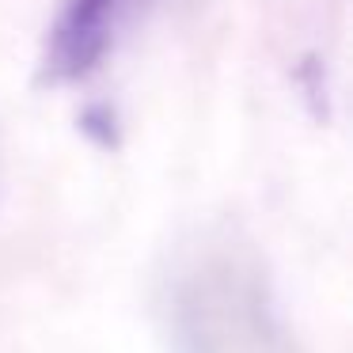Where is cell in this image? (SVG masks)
<instances>
[{"mask_svg":"<svg viewBox=\"0 0 353 353\" xmlns=\"http://www.w3.org/2000/svg\"><path fill=\"white\" fill-rule=\"evenodd\" d=\"M125 0H65L50 27L42 80L46 84H77L103 65L114 42Z\"/></svg>","mask_w":353,"mask_h":353,"instance_id":"cell-2","label":"cell"},{"mask_svg":"<svg viewBox=\"0 0 353 353\" xmlns=\"http://www.w3.org/2000/svg\"><path fill=\"white\" fill-rule=\"evenodd\" d=\"M171 334L179 353H289L259 270L239 254H201L175 281Z\"/></svg>","mask_w":353,"mask_h":353,"instance_id":"cell-1","label":"cell"}]
</instances>
